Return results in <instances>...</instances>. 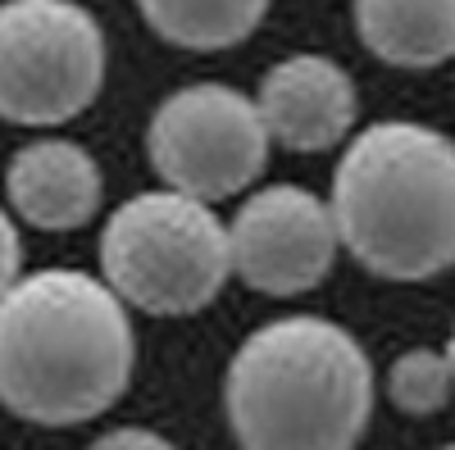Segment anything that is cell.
Returning <instances> with one entry per match:
<instances>
[{"instance_id":"obj_1","label":"cell","mask_w":455,"mask_h":450,"mask_svg":"<svg viewBox=\"0 0 455 450\" xmlns=\"http://www.w3.org/2000/svg\"><path fill=\"white\" fill-rule=\"evenodd\" d=\"M128 305L83 269H36L0 296V405L36 428L100 419L132 383Z\"/></svg>"},{"instance_id":"obj_2","label":"cell","mask_w":455,"mask_h":450,"mask_svg":"<svg viewBox=\"0 0 455 450\" xmlns=\"http://www.w3.org/2000/svg\"><path fill=\"white\" fill-rule=\"evenodd\" d=\"M332 233L387 282H424L455 259V146L414 119H378L347 141L332 173Z\"/></svg>"},{"instance_id":"obj_3","label":"cell","mask_w":455,"mask_h":450,"mask_svg":"<svg viewBox=\"0 0 455 450\" xmlns=\"http://www.w3.org/2000/svg\"><path fill=\"white\" fill-rule=\"evenodd\" d=\"M223 409L242 450H355L373 414V364L332 319H274L237 346Z\"/></svg>"},{"instance_id":"obj_4","label":"cell","mask_w":455,"mask_h":450,"mask_svg":"<svg viewBox=\"0 0 455 450\" xmlns=\"http://www.w3.org/2000/svg\"><path fill=\"white\" fill-rule=\"evenodd\" d=\"M228 278V223L169 186L128 196L100 233V282L141 314H201Z\"/></svg>"},{"instance_id":"obj_5","label":"cell","mask_w":455,"mask_h":450,"mask_svg":"<svg viewBox=\"0 0 455 450\" xmlns=\"http://www.w3.org/2000/svg\"><path fill=\"white\" fill-rule=\"evenodd\" d=\"M109 68L100 19L78 0H0V119L60 128L96 105Z\"/></svg>"},{"instance_id":"obj_6","label":"cell","mask_w":455,"mask_h":450,"mask_svg":"<svg viewBox=\"0 0 455 450\" xmlns=\"http://www.w3.org/2000/svg\"><path fill=\"white\" fill-rule=\"evenodd\" d=\"M146 155L169 192L219 205L242 196L269 164V132L246 91L228 83H192L156 105Z\"/></svg>"},{"instance_id":"obj_7","label":"cell","mask_w":455,"mask_h":450,"mask_svg":"<svg viewBox=\"0 0 455 450\" xmlns=\"http://www.w3.org/2000/svg\"><path fill=\"white\" fill-rule=\"evenodd\" d=\"M337 264L328 201L310 186H259L228 223V269L259 296H306Z\"/></svg>"},{"instance_id":"obj_8","label":"cell","mask_w":455,"mask_h":450,"mask_svg":"<svg viewBox=\"0 0 455 450\" xmlns=\"http://www.w3.org/2000/svg\"><path fill=\"white\" fill-rule=\"evenodd\" d=\"M269 141L319 155L351 137L355 128V78L328 55H287L264 73L259 91L251 96Z\"/></svg>"},{"instance_id":"obj_9","label":"cell","mask_w":455,"mask_h":450,"mask_svg":"<svg viewBox=\"0 0 455 450\" xmlns=\"http://www.w3.org/2000/svg\"><path fill=\"white\" fill-rule=\"evenodd\" d=\"M5 196L23 223L42 233L87 228L100 209L105 182L87 146L68 137H42L14 150L5 169Z\"/></svg>"},{"instance_id":"obj_10","label":"cell","mask_w":455,"mask_h":450,"mask_svg":"<svg viewBox=\"0 0 455 450\" xmlns=\"http://www.w3.org/2000/svg\"><path fill=\"white\" fill-rule=\"evenodd\" d=\"M364 51L396 68H437L455 51V0H351Z\"/></svg>"},{"instance_id":"obj_11","label":"cell","mask_w":455,"mask_h":450,"mask_svg":"<svg viewBox=\"0 0 455 450\" xmlns=\"http://www.w3.org/2000/svg\"><path fill=\"white\" fill-rule=\"evenodd\" d=\"M150 32L182 51H233L264 23L269 0H137Z\"/></svg>"},{"instance_id":"obj_12","label":"cell","mask_w":455,"mask_h":450,"mask_svg":"<svg viewBox=\"0 0 455 450\" xmlns=\"http://www.w3.org/2000/svg\"><path fill=\"white\" fill-rule=\"evenodd\" d=\"M383 387H387V400L401 409V414H410V419L437 414V409H446L451 387H455L451 351H433V346L405 351L401 359H392Z\"/></svg>"},{"instance_id":"obj_13","label":"cell","mask_w":455,"mask_h":450,"mask_svg":"<svg viewBox=\"0 0 455 450\" xmlns=\"http://www.w3.org/2000/svg\"><path fill=\"white\" fill-rule=\"evenodd\" d=\"M92 450H178V446L150 428H114V432L96 437Z\"/></svg>"},{"instance_id":"obj_14","label":"cell","mask_w":455,"mask_h":450,"mask_svg":"<svg viewBox=\"0 0 455 450\" xmlns=\"http://www.w3.org/2000/svg\"><path fill=\"white\" fill-rule=\"evenodd\" d=\"M19 264H23V241H19V228L14 218L0 209V296H5L14 282H19Z\"/></svg>"},{"instance_id":"obj_15","label":"cell","mask_w":455,"mask_h":450,"mask_svg":"<svg viewBox=\"0 0 455 450\" xmlns=\"http://www.w3.org/2000/svg\"><path fill=\"white\" fill-rule=\"evenodd\" d=\"M437 450H455V446H437Z\"/></svg>"}]
</instances>
